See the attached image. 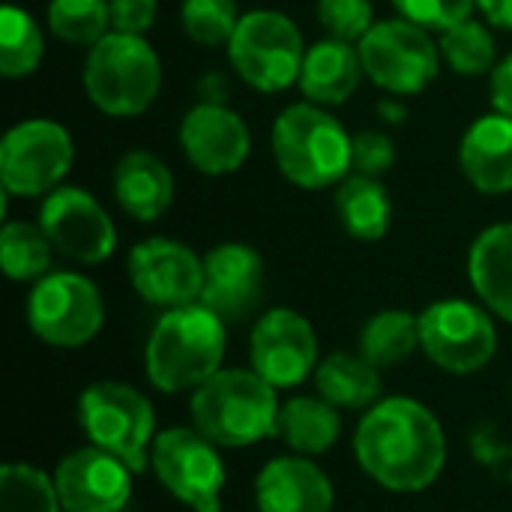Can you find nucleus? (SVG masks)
<instances>
[{
	"label": "nucleus",
	"mask_w": 512,
	"mask_h": 512,
	"mask_svg": "<svg viewBox=\"0 0 512 512\" xmlns=\"http://www.w3.org/2000/svg\"><path fill=\"white\" fill-rule=\"evenodd\" d=\"M354 456L378 486L390 492H423L447 465V435L423 402L390 396L360 420Z\"/></svg>",
	"instance_id": "obj_1"
},
{
	"label": "nucleus",
	"mask_w": 512,
	"mask_h": 512,
	"mask_svg": "<svg viewBox=\"0 0 512 512\" xmlns=\"http://www.w3.org/2000/svg\"><path fill=\"white\" fill-rule=\"evenodd\" d=\"M228 324L201 303L165 309L144 348L147 378L162 393H195L222 372Z\"/></svg>",
	"instance_id": "obj_2"
},
{
	"label": "nucleus",
	"mask_w": 512,
	"mask_h": 512,
	"mask_svg": "<svg viewBox=\"0 0 512 512\" xmlns=\"http://www.w3.org/2000/svg\"><path fill=\"white\" fill-rule=\"evenodd\" d=\"M279 174L300 189H330L351 174L354 135L315 102H294L273 120L270 132Z\"/></svg>",
	"instance_id": "obj_3"
},
{
	"label": "nucleus",
	"mask_w": 512,
	"mask_h": 512,
	"mask_svg": "<svg viewBox=\"0 0 512 512\" xmlns=\"http://www.w3.org/2000/svg\"><path fill=\"white\" fill-rule=\"evenodd\" d=\"M276 387L255 369H222L192 393V426L216 447H252L276 435Z\"/></svg>",
	"instance_id": "obj_4"
},
{
	"label": "nucleus",
	"mask_w": 512,
	"mask_h": 512,
	"mask_svg": "<svg viewBox=\"0 0 512 512\" xmlns=\"http://www.w3.org/2000/svg\"><path fill=\"white\" fill-rule=\"evenodd\" d=\"M81 84L102 114L138 117L162 90V60L144 36L111 30L87 51Z\"/></svg>",
	"instance_id": "obj_5"
},
{
	"label": "nucleus",
	"mask_w": 512,
	"mask_h": 512,
	"mask_svg": "<svg viewBox=\"0 0 512 512\" xmlns=\"http://www.w3.org/2000/svg\"><path fill=\"white\" fill-rule=\"evenodd\" d=\"M225 48L231 69L258 93H282L294 87L306 57L300 27L279 9L243 12Z\"/></svg>",
	"instance_id": "obj_6"
},
{
	"label": "nucleus",
	"mask_w": 512,
	"mask_h": 512,
	"mask_svg": "<svg viewBox=\"0 0 512 512\" xmlns=\"http://www.w3.org/2000/svg\"><path fill=\"white\" fill-rule=\"evenodd\" d=\"M78 420L93 447L123 459L135 474L150 468L156 411L144 393L120 381H96L78 399Z\"/></svg>",
	"instance_id": "obj_7"
},
{
	"label": "nucleus",
	"mask_w": 512,
	"mask_h": 512,
	"mask_svg": "<svg viewBox=\"0 0 512 512\" xmlns=\"http://www.w3.org/2000/svg\"><path fill=\"white\" fill-rule=\"evenodd\" d=\"M75 162L69 129L48 117L15 123L0 141V186L12 198H45L63 186Z\"/></svg>",
	"instance_id": "obj_8"
},
{
	"label": "nucleus",
	"mask_w": 512,
	"mask_h": 512,
	"mask_svg": "<svg viewBox=\"0 0 512 512\" xmlns=\"http://www.w3.org/2000/svg\"><path fill=\"white\" fill-rule=\"evenodd\" d=\"M366 78L390 96L423 93L441 69V48L408 18H384L357 42Z\"/></svg>",
	"instance_id": "obj_9"
},
{
	"label": "nucleus",
	"mask_w": 512,
	"mask_h": 512,
	"mask_svg": "<svg viewBox=\"0 0 512 512\" xmlns=\"http://www.w3.org/2000/svg\"><path fill=\"white\" fill-rule=\"evenodd\" d=\"M150 468L162 489L192 512H222L225 462L219 447L195 426H174L156 435L150 450Z\"/></svg>",
	"instance_id": "obj_10"
},
{
	"label": "nucleus",
	"mask_w": 512,
	"mask_h": 512,
	"mask_svg": "<svg viewBox=\"0 0 512 512\" xmlns=\"http://www.w3.org/2000/svg\"><path fill=\"white\" fill-rule=\"evenodd\" d=\"M27 324L51 348H81L105 324V300L81 273L57 270L33 282L27 297Z\"/></svg>",
	"instance_id": "obj_11"
},
{
	"label": "nucleus",
	"mask_w": 512,
	"mask_h": 512,
	"mask_svg": "<svg viewBox=\"0 0 512 512\" xmlns=\"http://www.w3.org/2000/svg\"><path fill=\"white\" fill-rule=\"evenodd\" d=\"M420 351L450 375L486 369L498 351V330L483 303L447 297L420 312Z\"/></svg>",
	"instance_id": "obj_12"
},
{
	"label": "nucleus",
	"mask_w": 512,
	"mask_h": 512,
	"mask_svg": "<svg viewBox=\"0 0 512 512\" xmlns=\"http://www.w3.org/2000/svg\"><path fill=\"white\" fill-rule=\"evenodd\" d=\"M39 225L54 252L75 264H102L117 249V228L108 210L81 186H60L42 198Z\"/></svg>",
	"instance_id": "obj_13"
},
{
	"label": "nucleus",
	"mask_w": 512,
	"mask_h": 512,
	"mask_svg": "<svg viewBox=\"0 0 512 512\" xmlns=\"http://www.w3.org/2000/svg\"><path fill=\"white\" fill-rule=\"evenodd\" d=\"M249 360L252 369L276 390L300 387L315 378L318 369L315 327L294 309H270L252 327Z\"/></svg>",
	"instance_id": "obj_14"
},
{
	"label": "nucleus",
	"mask_w": 512,
	"mask_h": 512,
	"mask_svg": "<svg viewBox=\"0 0 512 512\" xmlns=\"http://www.w3.org/2000/svg\"><path fill=\"white\" fill-rule=\"evenodd\" d=\"M126 273L135 294L159 309L198 303L204 285V258L171 237H147L132 246Z\"/></svg>",
	"instance_id": "obj_15"
},
{
	"label": "nucleus",
	"mask_w": 512,
	"mask_h": 512,
	"mask_svg": "<svg viewBox=\"0 0 512 512\" xmlns=\"http://www.w3.org/2000/svg\"><path fill=\"white\" fill-rule=\"evenodd\" d=\"M186 162L207 177L237 174L252 153V132L234 108L225 102L192 105L177 129Z\"/></svg>",
	"instance_id": "obj_16"
},
{
	"label": "nucleus",
	"mask_w": 512,
	"mask_h": 512,
	"mask_svg": "<svg viewBox=\"0 0 512 512\" xmlns=\"http://www.w3.org/2000/svg\"><path fill=\"white\" fill-rule=\"evenodd\" d=\"M264 282V258L252 246L228 240L204 255V285L198 303L216 312L225 324H240L258 312Z\"/></svg>",
	"instance_id": "obj_17"
},
{
	"label": "nucleus",
	"mask_w": 512,
	"mask_h": 512,
	"mask_svg": "<svg viewBox=\"0 0 512 512\" xmlns=\"http://www.w3.org/2000/svg\"><path fill=\"white\" fill-rule=\"evenodd\" d=\"M132 477L135 471L123 459L90 444L60 459L54 486L63 512H123L132 498Z\"/></svg>",
	"instance_id": "obj_18"
},
{
	"label": "nucleus",
	"mask_w": 512,
	"mask_h": 512,
	"mask_svg": "<svg viewBox=\"0 0 512 512\" xmlns=\"http://www.w3.org/2000/svg\"><path fill=\"white\" fill-rule=\"evenodd\" d=\"M336 489L309 456L270 459L255 477L258 512H333Z\"/></svg>",
	"instance_id": "obj_19"
},
{
	"label": "nucleus",
	"mask_w": 512,
	"mask_h": 512,
	"mask_svg": "<svg viewBox=\"0 0 512 512\" xmlns=\"http://www.w3.org/2000/svg\"><path fill=\"white\" fill-rule=\"evenodd\" d=\"M465 180L483 195L512 192V117L492 111L477 117L459 144Z\"/></svg>",
	"instance_id": "obj_20"
},
{
	"label": "nucleus",
	"mask_w": 512,
	"mask_h": 512,
	"mask_svg": "<svg viewBox=\"0 0 512 512\" xmlns=\"http://www.w3.org/2000/svg\"><path fill=\"white\" fill-rule=\"evenodd\" d=\"M114 201L135 222H156L174 204V174L150 150H126L111 174Z\"/></svg>",
	"instance_id": "obj_21"
},
{
	"label": "nucleus",
	"mask_w": 512,
	"mask_h": 512,
	"mask_svg": "<svg viewBox=\"0 0 512 512\" xmlns=\"http://www.w3.org/2000/svg\"><path fill=\"white\" fill-rule=\"evenodd\" d=\"M363 75L366 72H363L360 48L354 42L324 36L321 42L306 48L297 87L306 96V102H315L321 108H336L357 93Z\"/></svg>",
	"instance_id": "obj_22"
},
{
	"label": "nucleus",
	"mask_w": 512,
	"mask_h": 512,
	"mask_svg": "<svg viewBox=\"0 0 512 512\" xmlns=\"http://www.w3.org/2000/svg\"><path fill=\"white\" fill-rule=\"evenodd\" d=\"M468 279L480 303L512 324V222L477 234L468 252Z\"/></svg>",
	"instance_id": "obj_23"
},
{
	"label": "nucleus",
	"mask_w": 512,
	"mask_h": 512,
	"mask_svg": "<svg viewBox=\"0 0 512 512\" xmlns=\"http://www.w3.org/2000/svg\"><path fill=\"white\" fill-rule=\"evenodd\" d=\"M315 390L330 405L348 411H369L384 399L381 369L369 363L360 351H336L324 357L315 369Z\"/></svg>",
	"instance_id": "obj_24"
},
{
	"label": "nucleus",
	"mask_w": 512,
	"mask_h": 512,
	"mask_svg": "<svg viewBox=\"0 0 512 512\" xmlns=\"http://www.w3.org/2000/svg\"><path fill=\"white\" fill-rule=\"evenodd\" d=\"M336 216L348 237L360 243H378L393 225V201L384 180L348 174L336 186Z\"/></svg>",
	"instance_id": "obj_25"
},
{
	"label": "nucleus",
	"mask_w": 512,
	"mask_h": 512,
	"mask_svg": "<svg viewBox=\"0 0 512 512\" xmlns=\"http://www.w3.org/2000/svg\"><path fill=\"white\" fill-rule=\"evenodd\" d=\"M342 435L339 408L324 396H291L279 408L276 438H282L297 456H321Z\"/></svg>",
	"instance_id": "obj_26"
},
{
	"label": "nucleus",
	"mask_w": 512,
	"mask_h": 512,
	"mask_svg": "<svg viewBox=\"0 0 512 512\" xmlns=\"http://www.w3.org/2000/svg\"><path fill=\"white\" fill-rule=\"evenodd\" d=\"M414 351H420V315L408 309L375 312L360 330V354L378 369L399 366Z\"/></svg>",
	"instance_id": "obj_27"
},
{
	"label": "nucleus",
	"mask_w": 512,
	"mask_h": 512,
	"mask_svg": "<svg viewBox=\"0 0 512 512\" xmlns=\"http://www.w3.org/2000/svg\"><path fill=\"white\" fill-rule=\"evenodd\" d=\"M51 240L39 222L6 219L0 228V267L12 282H39L51 273Z\"/></svg>",
	"instance_id": "obj_28"
},
{
	"label": "nucleus",
	"mask_w": 512,
	"mask_h": 512,
	"mask_svg": "<svg viewBox=\"0 0 512 512\" xmlns=\"http://www.w3.org/2000/svg\"><path fill=\"white\" fill-rule=\"evenodd\" d=\"M45 54V36L42 27L30 12H24L15 3H6L0 9V72L9 81L30 78Z\"/></svg>",
	"instance_id": "obj_29"
},
{
	"label": "nucleus",
	"mask_w": 512,
	"mask_h": 512,
	"mask_svg": "<svg viewBox=\"0 0 512 512\" xmlns=\"http://www.w3.org/2000/svg\"><path fill=\"white\" fill-rule=\"evenodd\" d=\"M441 60L462 78L492 75L498 66V45L492 36V24L480 18H468L444 33H438Z\"/></svg>",
	"instance_id": "obj_30"
},
{
	"label": "nucleus",
	"mask_w": 512,
	"mask_h": 512,
	"mask_svg": "<svg viewBox=\"0 0 512 512\" xmlns=\"http://www.w3.org/2000/svg\"><path fill=\"white\" fill-rule=\"evenodd\" d=\"M48 30L69 45L93 48L111 33L108 0H48Z\"/></svg>",
	"instance_id": "obj_31"
},
{
	"label": "nucleus",
	"mask_w": 512,
	"mask_h": 512,
	"mask_svg": "<svg viewBox=\"0 0 512 512\" xmlns=\"http://www.w3.org/2000/svg\"><path fill=\"white\" fill-rule=\"evenodd\" d=\"M60 495L54 477L45 471L6 462L0 468V512H60Z\"/></svg>",
	"instance_id": "obj_32"
},
{
	"label": "nucleus",
	"mask_w": 512,
	"mask_h": 512,
	"mask_svg": "<svg viewBox=\"0 0 512 512\" xmlns=\"http://www.w3.org/2000/svg\"><path fill=\"white\" fill-rule=\"evenodd\" d=\"M180 24L192 42L216 48L231 42L240 24V9L234 0H183Z\"/></svg>",
	"instance_id": "obj_33"
},
{
	"label": "nucleus",
	"mask_w": 512,
	"mask_h": 512,
	"mask_svg": "<svg viewBox=\"0 0 512 512\" xmlns=\"http://www.w3.org/2000/svg\"><path fill=\"white\" fill-rule=\"evenodd\" d=\"M315 15L327 36L354 45L375 27L372 0H318Z\"/></svg>",
	"instance_id": "obj_34"
},
{
	"label": "nucleus",
	"mask_w": 512,
	"mask_h": 512,
	"mask_svg": "<svg viewBox=\"0 0 512 512\" xmlns=\"http://www.w3.org/2000/svg\"><path fill=\"white\" fill-rule=\"evenodd\" d=\"M393 9L408 18L411 24L429 30V33H444L477 12V0H390Z\"/></svg>",
	"instance_id": "obj_35"
},
{
	"label": "nucleus",
	"mask_w": 512,
	"mask_h": 512,
	"mask_svg": "<svg viewBox=\"0 0 512 512\" xmlns=\"http://www.w3.org/2000/svg\"><path fill=\"white\" fill-rule=\"evenodd\" d=\"M396 165V144L387 132L378 129H366L354 135V147H351V174H363V177H375L384 180V174H390Z\"/></svg>",
	"instance_id": "obj_36"
},
{
	"label": "nucleus",
	"mask_w": 512,
	"mask_h": 512,
	"mask_svg": "<svg viewBox=\"0 0 512 512\" xmlns=\"http://www.w3.org/2000/svg\"><path fill=\"white\" fill-rule=\"evenodd\" d=\"M471 456L477 465H483L495 480L512 483V441L501 438L492 423H480L471 429L468 438Z\"/></svg>",
	"instance_id": "obj_37"
},
{
	"label": "nucleus",
	"mask_w": 512,
	"mask_h": 512,
	"mask_svg": "<svg viewBox=\"0 0 512 512\" xmlns=\"http://www.w3.org/2000/svg\"><path fill=\"white\" fill-rule=\"evenodd\" d=\"M111 3V30L144 36L159 12L156 0H108Z\"/></svg>",
	"instance_id": "obj_38"
},
{
	"label": "nucleus",
	"mask_w": 512,
	"mask_h": 512,
	"mask_svg": "<svg viewBox=\"0 0 512 512\" xmlns=\"http://www.w3.org/2000/svg\"><path fill=\"white\" fill-rule=\"evenodd\" d=\"M489 93H492V108L512 117V51L498 60V66L489 75Z\"/></svg>",
	"instance_id": "obj_39"
},
{
	"label": "nucleus",
	"mask_w": 512,
	"mask_h": 512,
	"mask_svg": "<svg viewBox=\"0 0 512 512\" xmlns=\"http://www.w3.org/2000/svg\"><path fill=\"white\" fill-rule=\"evenodd\" d=\"M477 9L486 24L498 30H512V0H477Z\"/></svg>",
	"instance_id": "obj_40"
},
{
	"label": "nucleus",
	"mask_w": 512,
	"mask_h": 512,
	"mask_svg": "<svg viewBox=\"0 0 512 512\" xmlns=\"http://www.w3.org/2000/svg\"><path fill=\"white\" fill-rule=\"evenodd\" d=\"M378 111H381V117H387L390 123H399V120L405 117V105H399L396 99H384V102L378 105Z\"/></svg>",
	"instance_id": "obj_41"
},
{
	"label": "nucleus",
	"mask_w": 512,
	"mask_h": 512,
	"mask_svg": "<svg viewBox=\"0 0 512 512\" xmlns=\"http://www.w3.org/2000/svg\"><path fill=\"white\" fill-rule=\"evenodd\" d=\"M123 512H126V510H123Z\"/></svg>",
	"instance_id": "obj_42"
}]
</instances>
